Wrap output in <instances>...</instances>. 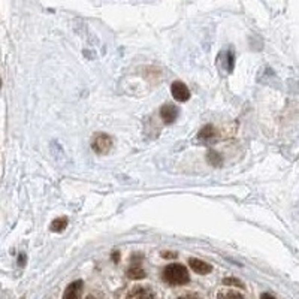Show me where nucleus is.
Listing matches in <instances>:
<instances>
[{"label": "nucleus", "instance_id": "423d86ee", "mask_svg": "<svg viewBox=\"0 0 299 299\" xmlns=\"http://www.w3.org/2000/svg\"><path fill=\"white\" fill-rule=\"evenodd\" d=\"M160 117L166 124H171L178 117V108L174 107V105H163L162 110H160Z\"/></svg>", "mask_w": 299, "mask_h": 299}, {"label": "nucleus", "instance_id": "f8f14e48", "mask_svg": "<svg viewBox=\"0 0 299 299\" xmlns=\"http://www.w3.org/2000/svg\"><path fill=\"white\" fill-rule=\"evenodd\" d=\"M217 299H244L242 295L236 293V292H232V290H226V292H222Z\"/></svg>", "mask_w": 299, "mask_h": 299}, {"label": "nucleus", "instance_id": "20e7f679", "mask_svg": "<svg viewBox=\"0 0 299 299\" xmlns=\"http://www.w3.org/2000/svg\"><path fill=\"white\" fill-rule=\"evenodd\" d=\"M126 299H157L154 292L148 287H135L129 292V295L126 296Z\"/></svg>", "mask_w": 299, "mask_h": 299}, {"label": "nucleus", "instance_id": "9d476101", "mask_svg": "<svg viewBox=\"0 0 299 299\" xmlns=\"http://www.w3.org/2000/svg\"><path fill=\"white\" fill-rule=\"evenodd\" d=\"M66 226H68L66 217H60V219H56V220L51 223V230H53V232H62V230L66 229Z\"/></svg>", "mask_w": 299, "mask_h": 299}, {"label": "nucleus", "instance_id": "6e6552de", "mask_svg": "<svg viewBox=\"0 0 299 299\" xmlns=\"http://www.w3.org/2000/svg\"><path fill=\"white\" fill-rule=\"evenodd\" d=\"M127 277L130 280H142L145 278V271L142 269L141 265L135 263V265H130V268L127 269Z\"/></svg>", "mask_w": 299, "mask_h": 299}, {"label": "nucleus", "instance_id": "f257e3e1", "mask_svg": "<svg viewBox=\"0 0 299 299\" xmlns=\"http://www.w3.org/2000/svg\"><path fill=\"white\" fill-rule=\"evenodd\" d=\"M163 280L168 284L181 286V284H187L188 283L190 275H188V271L186 269V266L178 265V263H172V265H168L163 269Z\"/></svg>", "mask_w": 299, "mask_h": 299}, {"label": "nucleus", "instance_id": "4468645a", "mask_svg": "<svg viewBox=\"0 0 299 299\" xmlns=\"http://www.w3.org/2000/svg\"><path fill=\"white\" fill-rule=\"evenodd\" d=\"M178 299H201V296H197L194 293H188V295H184V296H181Z\"/></svg>", "mask_w": 299, "mask_h": 299}, {"label": "nucleus", "instance_id": "6ab92c4d", "mask_svg": "<svg viewBox=\"0 0 299 299\" xmlns=\"http://www.w3.org/2000/svg\"><path fill=\"white\" fill-rule=\"evenodd\" d=\"M85 299H97V298H96V296H87Z\"/></svg>", "mask_w": 299, "mask_h": 299}, {"label": "nucleus", "instance_id": "f3484780", "mask_svg": "<svg viewBox=\"0 0 299 299\" xmlns=\"http://www.w3.org/2000/svg\"><path fill=\"white\" fill-rule=\"evenodd\" d=\"M163 258H177V253H163Z\"/></svg>", "mask_w": 299, "mask_h": 299}, {"label": "nucleus", "instance_id": "39448f33", "mask_svg": "<svg viewBox=\"0 0 299 299\" xmlns=\"http://www.w3.org/2000/svg\"><path fill=\"white\" fill-rule=\"evenodd\" d=\"M82 287H84V284L81 280L71 283L63 293V299H79L82 295Z\"/></svg>", "mask_w": 299, "mask_h": 299}, {"label": "nucleus", "instance_id": "1a4fd4ad", "mask_svg": "<svg viewBox=\"0 0 299 299\" xmlns=\"http://www.w3.org/2000/svg\"><path fill=\"white\" fill-rule=\"evenodd\" d=\"M216 136H217V130L211 124L204 126L201 130H199V138H201V139H211V138H216Z\"/></svg>", "mask_w": 299, "mask_h": 299}, {"label": "nucleus", "instance_id": "2eb2a0df", "mask_svg": "<svg viewBox=\"0 0 299 299\" xmlns=\"http://www.w3.org/2000/svg\"><path fill=\"white\" fill-rule=\"evenodd\" d=\"M112 261H114L115 263H118V261H120V253H118V252H114V253H112Z\"/></svg>", "mask_w": 299, "mask_h": 299}, {"label": "nucleus", "instance_id": "dca6fc26", "mask_svg": "<svg viewBox=\"0 0 299 299\" xmlns=\"http://www.w3.org/2000/svg\"><path fill=\"white\" fill-rule=\"evenodd\" d=\"M261 299H275L272 295H269V293H263L262 296H261Z\"/></svg>", "mask_w": 299, "mask_h": 299}, {"label": "nucleus", "instance_id": "ddd939ff", "mask_svg": "<svg viewBox=\"0 0 299 299\" xmlns=\"http://www.w3.org/2000/svg\"><path fill=\"white\" fill-rule=\"evenodd\" d=\"M226 286H235V287H242V283L239 281V280H236V278H224V281H223Z\"/></svg>", "mask_w": 299, "mask_h": 299}, {"label": "nucleus", "instance_id": "0eeeda50", "mask_svg": "<svg viewBox=\"0 0 299 299\" xmlns=\"http://www.w3.org/2000/svg\"><path fill=\"white\" fill-rule=\"evenodd\" d=\"M188 265H190V268H191L196 274H201V275L210 274L211 269H213L210 263H207V262H204V261H201V259H193V258L188 261Z\"/></svg>", "mask_w": 299, "mask_h": 299}, {"label": "nucleus", "instance_id": "7ed1b4c3", "mask_svg": "<svg viewBox=\"0 0 299 299\" xmlns=\"http://www.w3.org/2000/svg\"><path fill=\"white\" fill-rule=\"evenodd\" d=\"M171 93L174 96L175 101L178 102H187L190 99V90L187 88L186 84H183L181 81H175L171 87Z\"/></svg>", "mask_w": 299, "mask_h": 299}, {"label": "nucleus", "instance_id": "f03ea898", "mask_svg": "<svg viewBox=\"0 0 299 299\" xmlns=\"http://www.w3.org/2000/svg\"><path fill=\"white\" fill-rule=\"evenodd\" d=\"M91 148L96 154L105 156L111 151L112 148V139L107 133H96L91 139Z\"/></svg>", "mask_w": 299, "mask_h": 299}, {"label": "nucleus", "instance_id": "9b49d317", "mask_svg": "<svg viewBox=\"0 0 299 299\" xmlns=\"http://www.w3.org/2000/svg\"><path fill=\"white\" fill-rule=\"evenodd\" d=\"M208 162L213 165V166H220L222 165V156L217 153V151H214V150H211V151L208 153Z\"/></svg>", "mask_w": 299, "mask_h": 299}, {"label": "nucleus", "instance_id": "a211bd4d", "mask_svg": "<svg viewBox=\"0 0 299 299\" xmlns=\"http://www.w3.org/2000/svg\"><path fill=\"white\" fill-rule=\"evenodd\" d=\"M24 262H26V256H24V255H20V261H18V263L23 266V265H24Z\"/></svg>", "mask_w": 299, "mask_h": 299}]
</instances>
